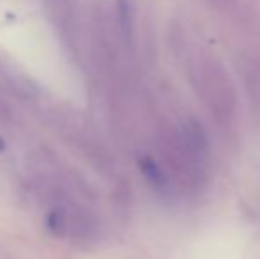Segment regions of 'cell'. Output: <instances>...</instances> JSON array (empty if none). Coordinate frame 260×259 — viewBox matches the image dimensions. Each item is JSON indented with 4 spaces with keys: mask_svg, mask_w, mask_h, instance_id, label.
<instances>
[{
    "mask_svg": "<svg viewBox=\"0 0 260 259\" xmlns=\"http://www.w3.org/2000/svg\"><path fill=\"white\" fill-rule=\"evenodd\" d=\"M68 231L71 233L73 242L76 243H90L98 236V220L89 210L85 208H76L68 217Z\"/></svg>",
    "mask_w": 260,
    "mask_h": 259,
    "instance_id": "obj_1",
    "label": "cell"
},
{
    "mask_svg": "<svg viewBox=\"0 0 260 259\" xmlns=\"http://www.w3.org/2000/svg\"><path fill=\"white\" fill-rule=\"evenodd\" d=\"M115 14L120 34L127 43L133 38V9L129 0H115Z\"/></svg>",
    "mask_w": 260,
    "mask_h": 259,
    "instance_id": "obj_2",
    "label": "cell"
},
{
    "mask_svg": "<svg viewBox=\"0 0 260 259\" xmlns=\"http://www.w3.org/2000/svg\"><path fill=\"white\" fill-rule=\"evenodd\" d=\"M45 224L48 233L55 238H62L68 233V213L62 206H55L46 213Z\"/></svg>",
    "mask_w": 260,
    "mask_h": 259,
    "instance_id": "obj_3",
    "label": "cell"
},
{
    "mask_svg": "<svg viewBox=\"0 0 260 259\" xmlns=\"http://www.w3.org/2000/svg\"><path fill=\"white\" fill-rule=\"evenodd\" d=\"M140 170H142V174L145 176V180H147L154 188H163L165 187L163 170L157 167V163L152 158H149V156L142 158L140 160Z\"/></svg>",
    "mask_w": 260,
    "mask_h": 259,
    "instance_id": "obj_4",
    "label": "cell"
},
{
    "mask_svg": "<svg viewBox=\"0 0 260 259\" xmlns=\"http://www.w3.org/2000/svg\"><path fill=\"white\" fill-rule=\"evenodd\" d=\"M13 121V110L6 101L0 98V125H9Z\"/></svg>",
    "mask_w": 260,
    "mask_h": 259,
    "instance_id": "obj_5",
    "label": "cell"
}]
</instances>
